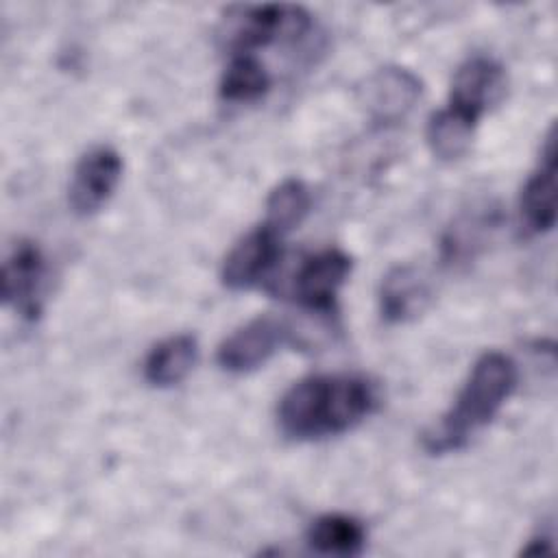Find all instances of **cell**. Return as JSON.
Wrapping results in <instances>:
<instances>
[{
  "label": "cell",
  "mask_w": 558,
  "mask_h": 558,
  "mask_svg": "<svg viewBox=\"0 0 558 558\" xmlns=\"http://www.w3.org/2000/svg\"><path fill=\"white\" fill-rule=\"evenodd\" d=\"M375 405L377 388L364 375H310L283 392L277 408V423L283 436L292 440H318L353 429Z\"/></svg>",
  "instance_id": "1"
},
{
  "label": "cell",
  "mask_w": 558,
  "mask_h": 558,
  "mask_svg": "<svg viewBox=\"0 0 558 558\" xmlns=\"http://www.w3.org/2000/svg\"><path fill=\"white\" fill-rule=\"evenodd\" d=\"M517 364L501 351L484 353L469 373L456 403L423 434V447L434 453L458 451L484 429L517 388Z\"/></svg>",
  "instance_id": "2"
},
{
  "label": "cell",
  "mask_w": 558,
  "mask_h": 558,
  "mask_svg": "<svg viewBox=\"0 0 558 558\" xmlns=\"http://www.w3.org/2000/svg\"><path fill=\"white\" fill-rule=\"evenodd\" d=\"M310 13L296 4L242 7L227 22V41L233 54L279 41H296L310 31Z\"/></svg>",
  "instance_id": "3"
},
{
  "label": "cell",
  "mask_w": 558,
  "mask_h": 558,
  "mask_svg": "<svg viewBox=\"0 0 558 558\" xmlns=\"http://www.w3.org/2000/svg\"><path fill=\"white\" fill-rule=\"evenodd\" d=\"M290 325L275 316H257L235 329L218 347V364L229 373H248L266 364L290 338Z\"/></svg>",
  "instance_id": "4"
},
{
  "label": "cell",
  "mask_w": 558,
  "mask_h": 558,
  "mask_svg": "<svg viewBox=\"0 0 558 558\" xmlns=\"http://www.w3.org/2000/svg\"><path fill=\"white\" fill-rule=\"evenodd\" d=\"M122 177V159L109 146L92 148L81 157L70 181V207L78 216H92L113 196Z\"/></svg>",
  "instance_id": "5"
},
{
  "label": "cell",
  "mask_w": 558,
  "mask_h": 558,
  "mask_svg": "<svg viewBox=\"0 0 558 558\" xmlns=\"http://www.w3.org/2000/svg\"><path fill=\"white\" fill-rule=\"evenodd\" d=\"M281 255V235L262 225L246 233L225 257L222 283L229 290H248L275 268Z\"/></svg>",
  "instance_id": "6"
},
{
  "label": "cell",
  "mask_w": 558,
  "mask_h": 558,
  "mask_svg": "<svg viewBox=\"0 0 558 558\" xmlns=\"http://www.w3.org/2000/svg\"><path fill=\"white\" fill-rule=\"evenodd\" d=\"M351 272V259L340 248H325L307 257L294 275L292 290L303 307L327 312Z\"/></svg>",
  "instance_id": "7"
},
{
  "label": "cell",
  "mask_w": 558,
  "mask_h": 558,
  "mask_svg": "<svg viewBox=\"0 0 558 558\" xmlns=\"http://www.w3.org/2000/svg\"><path fill=\"white\" fill-rule=\"evenodd\" d=\"M504 68L488 57H473L458 68L451 83L449 105L480 120L493 105L504 98Z\"/></svg>",
  "instance_id": "8"
},
{
  "label": "cell",
  "mask_w": 558,
  "mask_h": 558,
  "mask_svg": "<svg viewBox=\"0 0 558 558\" xmlns=\"http://www.w3.org/2000/svg\"><path fill=\"white\" fill-rule=\"evenodd\" d=\"M421 98V81L403 68H381L362 87V102L379 122L403 120Z\"/></svg>",
  "instance_id": "9"
},
{
  "label": "cell",
  "mask_w": 558,
  "mask_h": 558,
  "mask_svg": "<svg viewBox=\"0 0 558 558\" xmlns=\"http://www.w3.org/2000/svg\"><path fill=\"white\" fill-rule=\"evenodd\" d=\"M44 279V257L33 242H20L2 264V299L22 314L33 316L39 310Z\"/></svg>",
  "instance_id": "10"
},
{
  "label": "cell",
  "mask_w": 558,
  "mask_h": 558,
  "mask_svg": "<svg viewBox=\"0 0 558 558\" xmlns=\"http://www.w3.org/2000/svg\"><path fill=\"white\" fill-rule=\"evenodd\" d=\"M521 218L532 233H545L556 225V142L554 129L545 140L538 170L521 192Z\"/></svg>",
  "instance_id": "11"
},
{
  "label": "cell",
  "mask_w": 558,
  "mask_h": 558,
  "mask_svg": "<svg viewBox=\"0 0 558 558\" xmlns=\"http://www.w3.org/2000/svg\"><path fill=\"white\" fill-rule=\"evenodd\" d=\"M427 299V281L414 266H395L379 288V310L388 323H403L416 316Z\"/></svg>",
  "instance_id": "12"
},
{
  "label": "cell",
  "mask_w": 558,
  "mask_h": 558,
  "mask_svg": "<svg viewBox=\"0 0 558 558\" xmlns=\"http://www.w3.org/2000/svg\"><path fill=\"white\" fill-rule=\"evenodd\" d=\"M198 357V342L192 333H177L150 349L144 362V377L150 386L168 388L187 377Z\"/></svg>",
  "instance_id": "13"
},
{
  "label": "cell",
  "mask_w": 558,
  "mask_h": 558,
  "mask_svg": "<svg viewBox=\"0 0 558 558\" xmlns=\"http://www.w3.org/2000/svg\"><path fill=\"white\" fill-rule=\"evenodd\" d=\"M366 530L349 514H323L307 530V545L327 556H355L364 549Z\"/></svg>",
  "instance_id": "14"
},
{
  "label": "cell",
  "mask_w": 558,
  "mask_h": 558,
  "mask_svg": "<svg viewBox=\"0 0 558 558\" xmlns=\"http://www.w3.org/2000/svg\"><path fill=\"white\" fill-rule=\"evenodd\" d=\"M477 118L449 105L429 118L427 144L438 159L453 161L469 150Z\"/></svg>",
  "instance_id": "15"
},
{
  "label": "cell",
  "mask_w": 558,
  "mask_h": 558,
  "mask_svg": "<svg viewBox=\"0 0 558 558\" xmlns=\"http://www.w3.org/2000/svg\"><path fill=\"white\" fill-rule=\"evenodd\" d=\"M270 87V76L255 54L238 52L222 72L218 94L227 102H253Z\"/></svg>",
  "instance_id": "16"
},
{
  "label": "cell",
  "mask_w": 558,
  "mask_h": 558,
  "mask_svg": "<svg viewBox=\"0 0 558 558\" xmlns=\"http://www.w3.org/2000/svg\"><path fill=\"white\" fill-rule=\"evenodd\" d=\"M312 207V194L301 179L281 181L266 201V220L275 233L286 235L296 229Z\"/></svg>",
  "instance_id": "17"
},
{
  "label": "cell",
  "mask_w": 558,
  "mask_h": 558,
  "mask_svg": "<svg viewBox=\"0 0 558 558\" xmlns=\"http://www.w3.org/2000/svg\"><path fill=\"white\" fill-rule=\"evenodd\" d=\"M554 547H551V538L549 536H545V534H541V536H534L523 549H521V554L523 556H534V554H549Z\"/></svg>",
  "instance_id": "18"
}]
</instances>
